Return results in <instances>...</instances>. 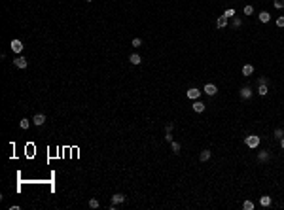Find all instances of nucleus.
I'll list each match as a JSON object with an SVG mask.
<instances>
[{
    "instance_id": "nucleus-1",
    "label": "nucleus",
    "mask_w": 284,
    "mask_h": 210,
    "mask_svg": "<svg viewBox=\"0 0 284 210\" xmlns=\"http://www.w3.org/2000/svg\"><path fill=\"white\" fill-rule=\"evenodd\" d=\"M244 142H246V146H248V148H252V150H256V148L260 146L261 138L258 136V135H248V136H246V140H244Z\"/></svg>"
},
{
    "instance_id": "nucleus-2",
    "label": "nucleus",
    "mask_w": 284,
    "mask_h": 210,
    "mask_svg": "<svg viewBox=\"0 0 284 210\" xmlns=\"http://www.w3.org/2000/svg\"><path fill=\"white\" fill-rule=\"evenodd\" d=\"M203 91H205V95H208V97H214L216 93H218V87H216L214 83H206V85L203 87Z\"/></svg>"
},
{
    "instance_id": "nucleus-3",
    "label": "nucleus",
    "mask_w": 284,
    "mask_h": 210,
    "mask_svg": "<svg viewBox=\"0 0 284 210\" xmlns=\"http://www.w3.org/2000/svg\"><path fill=\"white\" fill-rule=\"evenodd\" d=\"M13 64L17 66V68H27L29 61L25 59V57H15V59H13Z\"/></svg>"
},
{
    "instance_id": "nucleus-4",
    "label": "nucleus",
    "mask_w": 284,
    "mask_h": 210,
    "mask_svg": "<svg viewBox=\"0 0 284 210\" xmlns=\"http://www.w3.org/2000/svg\"><path fill=\"white\" fill-rule=\"evenodd\" d=\"M239 95H241V99H244V100H246V99H250V97H252V89H250L248 85H244V87H242V89L239 91Z\"/></svg>"
},
{
    "instance_id": "nucleus-5",
    "label": "nucleus",
    "mask_w": 284,
    "mask_h": 210,
    "mask_svg": "<svg viewBox=\"0 0 284 210\" xmlns=\"http://www.w3.org/2000/svg\"><path fill=\"white\" fill-rule=\"evenodd\" d=\"M188 99H192V100H197L199 99V95H201V91L199 89H195V87H192V89H188Z\"/></svg>"
},
{
    "instance_id": "nucleus-6",
    "label": "nucleus",
    "mask_w": 284,
    "mask_h": 210,
    "mask_svg": "<svg viewBox=\"0 0 284 210\" xmlns=\"http://www.w3.org/2000/svg\"><path fill=\"white\" fill-rule=\"evenodd\" d=\"M12 51H15V53H21V51H23L21 40H12Z\"/></svg>"
},
{
    "instance_id": "nucleus-7",
    "label": "nucleus",
    "mask_w": 284,
    "mask_h": 210,
    "mask_svg": "<svg viewBox=\"0 0 284 210\" xmlns=\"http://www.w3.org/2000/svg\"><path fill=\"white\" fill-rule=\"evenodd\" d=\"M32 123H34V125H38V127H40V125H44V123H45V116H44V114H36V116L32 117Z\"/></svg>"
},
{
    "instance_id": "nucleus-8",
    "label": "nucleus",
    "mask_w": 284,
    "mask_h": 210,
    "mask_svg": "<svg viewBox=\"0 0 284 210\" xmlns=\"http://www.w3.org/2000/svg\"><path fill=\"white\" fill-rule=\"evenodd\" d=\"M216 27H218L220 30L227 27V17H225V15H220V17H218V21H216Z\"/></svg>"
},
{
    "instance_id": "nucleus-9",
    "label": "nucleus",
    "mask_w": 284,
    "mask_h": 210,
    "mask_svg": "<svg viewBox=\"0 0 284 210\" xmlns=\"http://www.w3.org/2000/svg\"><path fill=\"white\" fill-rule=\"evenodd\" d=\"M112 203H114V204H121V203H125V195H123V193H116V195L112 197Z\"/></svg>"
},
{
    "instance_id": "nucleus-10",
    "label": "nucleus",
    "mask_w": 284,
    "mask_h": 210,
    "mask_svg": "<svg viewBox=\"0 0 284 210\" xmlns=\"http://www.w3.org/2000/svg\"><path fill=\"white\" fill-rule=\"evenodd\" d=\"M193 112H197V114L205 112V104H203L201 100H195V102H193Z\"/></svg>"
},
{
    "instance_id": "nucleus-11",
    "label": "nucleus",
    "mask_w": 284,
    "mask_h": 210,
    "mask_svg": "<svg viewBox=\"0 0 284 210\" xmlns=\"http://www.w3.org/2000/svg\"><path fill=\"white\" fill-rule=\"evenodd\" d=\"M254 74V66L252 64H244L242 66V76H252Z\"/></svg>"
},
{
    "instance_id": "nucleus-12",
    "label": "nucleus",
    "mask_w": 284,
    "mask_h": 210,
    "mask_svg": "<svg viewBox=\"0 0 284 210\" xmlns=\"http://www.w3.org/2000/svg\"><path fill=\"white\" fill-rule=\"evenodd\" d=\"M267 93H269V87H267V83H261L260 87H258V95H261V97H265Z\"/></svg>"
},
{
    "instance_id": "nucleus-13",
    "label": "nucleus",
    "mask_w": 284,
    "mask_h": 210,
    "mask_svg": "<svg viewBox=\"0 0 284 210\" xmlns=\"http://www.w3.org/2000/svg\"><path fill=\"white\" fill-rule=\"evenodd\" d=\"M269 157H271L269 151H260V153H258V159H260V163H265Z\"/></svg>"
},
{
    "instance_id": "nucleus-14",
    "label": "nucleus",
    "mask_w": 284,
    "mask_h": 210,
    "mask_svg": "<svg viewBox=\"0 0 284 210\" xmlns=\"http://www.w3.org/2000/svg\"><path fill=\"white\" fill-rule=\"evenodd\" d=\"M129 61H131L133 64H140L142 63V57H140V55H136V53H133L131 57H129Z\"/></svg>"
},
{
    "instance_id": "nucleus-15",
    "label": "nucleus",
    "mask_w": 284,
    "mask_h": 210,
    "mask_svg": "<svg viewBox=\"0 0 284 210\" xmlns=\"http://www.w3.org/2000/svg\"><path fill=\"white\" fill-rule=\"evenodd\" d=\"M260 204H261V206H269V204H271V197L269 195H263L260 199Z\"/></svg>"
},
{
    "instance_id": "nucleus-16",
    "label": "nucleus",
    "mask_w": 284,
    "mask_h": 210,
    "mask_svg": "<svg viewBox=\"0 0 284 210\" xmlns=\"http://www.w3.org/2000/svg\"><path fill=\"white\" fill-rule=\"evenodd\" d=\"M269 19H271V15L267 13V12H261V13H260V21H261V23H269Z\"/></svg>"
},
{
    "instance_id": "nucleus-17",
    "label": "nucleus",
    "mask_w": 284,
    "mask_h": 210,
    "mask_svg": "<svg viewBox=\"0 0 284 210\" xmlns=\"http://www.w3.org/2000/svg\"><path fill=\"white\" fill-rule=\"evenodd\" d=\"M199 159L201 161H208L210 159V151L208 150H203V151H201V155H199Z\"/></svg>"
},
{
    "instance_id": "nucleus-18",
    "label": "nucleus",
    "mask_w": 284,
    "mask_h": 210,
    "mask_svg": "<svg viewBox=\"0 0 284 210\" xmlns=\"http://www.w3.org/2000/svg\"><path fill=\"white\" fill-rule=\"evenodd\" d=\"M19 127H21V129H29V127H30V121L27 119V117H23V119L19 121Z\"/></svg>"
},
{
    "instance_id": "nucleus-19",
    "label": "nucleus",
    "mask_w": 284,
    "mask_h": 210,
    "mask_svg": "<svg viewBox=\"0 0 284 210\" xmlns=\"http://www.w3.org/2000/svg\"><path fill=\"white\" fill-rule=\"evenodd\" d=\"M241 25H242V21H241L239 17H231V27L237 29V27H241Z\"/></svg>"
},
{
    "instance_id": "nucleus-20",
    "label": "nucleus",
    "mask_w": 284,
    "mask_h": 210,
    "mask_svg": "<svg viewBox=\"0 0 284 210\" xmlns=\"http://www.w3.org/2000/svg\"><path fill=\"white\" fill-rule=\"evenodd\" d=\"M242 208H244V210H254V203H252V201H244V203H242Z\"/></svg>"
},
{
    "instance_id": "nucleus-21",
    "label": "nucleus",
    "mask_w": 284,
    "mask_h": 210,
    "mask_svg": "<svg viewBox=\"0 0 284 210\" xmlns=\"http://www.w3.org/2000/svg\"><path fill=\"white\" fill-rule=\"evenodd\" d=\"M99 206H101V203L97 201V199H91V201H89V208L95 210V208H99Z\"/></svg>"
},
{
    "instance_id": "nucleus-22",
    "label": "nucleus",
    "mask_w": 284,
    "mask_h": 210,
    "mask_svg": "<svg viewBox=\"0 0 284 210\" xmlns=\"http://www.w3.org/2000/svg\"><path fill=\"white\" fill-rule=\"evenodd\" d=\"M170 148H172L174 153H180V144H178V142H170Z\"/></svg>"
},
{
    "instance_id": "nucleus-23",
    "label": "nucleus",
    "mask_w": 284,
    "mask_h": 210,
    "mask_svg": "<svg viewBox=\"0 0 284 210\" xmlns=\"http://www.w3.org/2000/svg\"><path fill=\"white\" fill-rule=\"evenodd\" d=\"M282 136H284V129H275V138H278V140H280Z\"/></svg>"
},
{
    "instance_id": "nucleus-24",
    "label": "nucleus",
    "mask_w": 284,
    "mask_h": 210,
    "mask_svg": "<svg viewBox=\"0 0 284 210\" xmlns=\"http://www.w3.org/2000/svg\"><path fill=\"white\" fill-rule=\"evenodd\" d=\"M140 45H142L140 38H133V48H140Z\"/></svg>"
},
{
    "instance_id": "nucleus-25",
    "label": "nucleus",
    "mask_w": 284,
    "mask_h": 210,
    "mask_svg": "<svg viewBox=\"0 0 284 210\" xmlns=\"http://www.w3.org/2000/svg\"><path fill=\"white\" fill-rule=\"evenodd\" d=\"M275 8L277 10H282L284 8V0H275Z\"/></svg>"
},
{
    "instance_id": "nucleus-26",
    "label": "nucleus",
    "mask_w": 284,
    "mask_h": 210,
    "mask_svg": "<svg viewBox=\"0 0 284 210\" xmlns=\"http://www.w3.org/2000/svg\"><path fill=\"white\" fill-rule=\"evenodd\" d=\"M224 15H225V17H227V19H231V17H235V10H227V12H225Z\"/></svg>"
},
{
    "instance_id": "nucleus-27",
    "label": "nucleus",
    "mask_w": 284,
    "mask_h": 210,
    "mask_svg": "<svg viewBox=\"0 0 284 210\" xmlns=\"http://www.w3.org/2000/svg\"><path fill=\"white\" fill-rule=\"evenodd\" d=\"M244 13L246 15H252V13H254V8H252V6H244Z\"/></svg>"
},
{
    "instance_id": "nucleus-28",
    "label": "nucleus",
    "mask_w": 284,
    "mask_h": 210,
    "mask_svg": "<svg viewBox=\"0 0 284 210\" xmlns=\"http://www.w3.org/2000/svg\"><path fill=\"white\" fill-rule=\"evenodd\" d=\"M277 27H284V15H280V17L277 19Z\"/></svg>"
},
{
    "instance_id": "nucleus-29",
    "label": "nucleus",
    "mask_w": 284,
    "mask_h": 210,
    "mask_svg": "<svg viewBox=\"0 0 284 210\" xmlns=\"http://www.w3.org/2000/svg\"><path fill=\"white\" fill-rule=\"evenodd\" d=\"M267 81H269V80H267L265 76H261V78H258V83H260V85H261V83H267Z\"/></svg>"
},
{
    "instance_id": "nucleus-30",
    "label": "nucleus",
    "mask_w": 284,
    "mask_h": 210,
    "mask_svg": "<svg viewBox=\"0 0 284 210\" xmlns=\"http://www.w3.org/2000/svg\"><path fill=\"white\" fill-rule=\"evenodd\" d=\"M165 140H167V142H172V135H170V131H167V135H165Z\"/></svg>"
},
{
    "instance_id": "nucleus-31",
    "label": "nucleus",
    "mask_w": 284,
    "mask_h": 210,
    "mask_svg": "<svg viewBox=\"0 0 284 210\" xmlns=\"http://www.w3.org/2000/svg\"><path fill=\"white\" fill-rule=\"evenodd\" d=\"M172 127H174V123H170V121H169V123L165 125V129H167V131H172Z\"/></svg>"
},
{
    "instance_id": "nucleus-32",
    "label": "nucleus",
    "mask_w": 284,
    "mask_h": 210,
    "mask_svg": "<svg viewBox=\"0 0 284 210\" xmlns=\"http://www.w3.org/2000/svg\"><path fill=\"white\" fill-rule=\"evenodd\" d=\"M280 146H282V150H284V136L280 138Z\"/></svg>"
},
{
    "instance_id": "nucleus-33",
    "label": "nucleus",
    "mask_w": 284,
    "mask_h": 210,
    "mask_svg": "<svg viewBox=\"0 0 284 210\" xmlns=\"http://www.w3.org/2000/svg\"><path fill=\"white\" fill-rule=\"evenodd\" d=\"M87 2H91V0H87Z\"/></svg>"
}]
</instances>
